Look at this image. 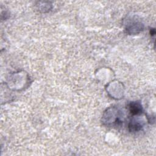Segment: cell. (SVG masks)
<instances>
[{
    "mask_svg": "<svg viewBox=\"0 0 156 156\" xmlns=\"http://www.w3.org/2000/svg\"><path fill=\"white\" fill-rule=\"evenodd\" d=\"M142 125L139 122L131 121L129 124V129L130 132H137L141 130Z\"/></svg>",
    "mask_w": 156,
    "mask_h": 156,
    "instance_id": "2",
    "label": "cell"
},
{
    "mask_svg": "<svg viewBox=\"0 0 156 156\" xmlns=\"http://www.w3.org/2000/svg\"><path fill=\"white\" fill-rule=\"evenodd\" d=\"M130 112L132 115H139L142 113V106L137 102H132L129 105Z\"/></svg>",
    "mask_w": 156,
    "mask_h": 156,
    "instance_id": "1",
    "label": "cell"
}]
</instances>
